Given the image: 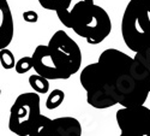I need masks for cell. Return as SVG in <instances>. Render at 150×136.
Returning a JSON list of instances; mask_svg holds the SVG:
<instances>
[{
  "label": "cell",
  "mask_w": 150,
  "mask_h": 136,
  "mask_svg": "<svg viewBox=\"0 0 150 136\" xmlns=\"http://www.w3.org/2000/svg\"><path fill=\"white\" fill-rule=\"evenodd\" d=\"M86 103L97 110L143 106L150 94L142 66L134 57L117 48L101 52L96 63L86 65L79 75Z\"/></svg>",
  "instance_id": "cell-1"
},
{
  "label": "cell",
  "mask_w": 150,
  "mask_h": 136,
  "mask_svg": "<svg viewBox=\"0 0 150 136\" xmlns=\"http://www.w3.org/2000/svg\"><path fill=\"white\" fill-rule=\"evenodd\" d=\"M34 70L49 81L69 80L81 70L82 51L64 30H57L48 45H39L33 53Z\"/></svg>",
  "instance_id": "cell-2"
},
{
  "label": "cell",
  "mask_w": 150,
  "mask_h": 136,
  "mask_svg": "<svg viewBox=\"0 0 150 136\" xmlns=\"http://www.w3.org/2000/svg\"><path fill=\"white\" fill-rule=\"evenodd\" d=\"M70 29L91 46L98 45L112 31V21L108 12L95 3H81L70 17Z\"/></svg>",
  "instance_id": "cell-3"
},
{
  "label": "cell",
  "mask_w": 150,
  "mask_h": 136,
  "mask_svg": "<svg viewBox=\"0 0 150 136\" xmlns=\"http://www.w3.org/2000/svg\"><path fill=\"white\" fill-rule=\"evenodd\" d=\"M122 41L138 53L150 48V0H130L121 18Z\"/></svg>",
  "instance_id": "cell-4"
},
{
  "label": "cell",
  "mask_w": 150,
  "mask_h": 136,
  "mask_svg": "<svg viewBox=\"0 0 150 136\" xmlns=\"http://www.w3.org/2000/svg\"><path fill=\"white\" fill-rule=\"evenodd\" d=\"M41 99L35 92L19 94L10 108L8 129L17 136H29L41 117Z\"/></svg>",
  "instance_id": "cell-5"
},
{
  "label": "cell",
  "mask_w": 150,
  "mask_h": 136,
  "mask_svg": "<svg viewBox=\"0 0 150 136\" xmlns=\"http://www.w3.org/2000/svg\"><path fill=\"white\" fill-rule=\"evenodd\" d=\"M119 136H150V108L146 106L121 107L115 113Z\"/></svg>",
  "instance_id": "cell-6"
},
{
  "label": "cell",
  "mask_w": 150,
  "mask_h": 136,
  "mask_svg": "<svg viewBox=\"0 0 150 136\" xmlns=\"http://www.w3.org/2000/svg\"><path fill=\"white\" fill-rule=\"evenodd\" d=\"M15 24L7 0H0V49H5L13 39Z\"/></svg>",
  "instance_id": "cell-7"
},
{
  "label": "cell",
  "mask_w": 150,
  "mask_h": 136,
  "mask_svg": "<svg viewBox=\"0 0 150 136\" xmlns=\"http://www.w3.org/2000/svg\"><path fill=\"white\" fill-rule=\"evenodd\" d=\"M84 1L94 3V0H53L54 11L62 26L69 28L70 17H71L72 11L74 10V7L77 5H79L81 3H84Z\"/></svg>",
  "instance_id": "cell-8"
},
{
  "label": "cell",
  "mask_w": 150,
  "mask_h": 136,
  "mask_svg": "<svg viewBox=\"0 0 150 136\" xmlns=\"http://www.w3.org/2000/svg\"><path fill=\"white\" fill-rule=\"evenodd\" d=\"M29 84L33 90L37 94H46L49 90V80L37 75V73L29 77Z\"/></svg>",
  "instance_id": "cell-9"
},
{
  "label": "cell",
  "mask_w": 150,
  "mask_h": 136,
  "mask_svg": "<svg viewBox=\"0 0 150 136\" xmlns=\"http://www.w3.org/2000/svg\"><path fill=\"white\" fill-rule=\"evenodd\" d=\"M134 59L138 61V64L142 66L143 71L145 72L148 84H149V90H150V48L145 49V51L136 53Z\"/></svg>",
  "instance_id": "cell-10"
},
{
  "label": "cell",
  "mask_w": 150,
  "mask_h": 136,
  "mask_svg": "<svg viewBox=\"0 0 150 136\" xmlns=\"http://www.w3.org/2000/svg\"><path fill=\"white\" fill-rule=\"evenodd\" d=\"M64 100H65V93L61 89H53L49 93L46 100V107L48 110H55L64 103Z\"/></svg>",
  "instance_id": "cell-11"
},
{
  "label": "cell",
  "mask_w": 150,
  "mask_h": 136,
  "mask_svg": "<svg viewBox=\"0 0 150 136\" xmlns=\"http://www.w3.org/2000/svg\"><path fill=\"white\" fill-rule=\"evenodd\" d=\"M0 63H1V66L5 70H11L15 69L17 61L15 60L13 53L8 48H5V49H0Z\"/></svg>",
  "instance_id": "cell-12"
},
{
  "label": "cell",
  "mask_w": 150,
  "mask_h": 136,
  "mask_svg": "<svg viewBox=\"0 0 150 136\" xmlns=\"http://www.w3.org/2000/svg\"><path fill=\"white\" fill-rule=\"evenodd\" d=\"M31 69H34V61H33V57H23L21 59L17 60L15 70L19 75H24V73L29 72Z\"/></svg>",
  "instance_id": "cell-13"
},
{
  "label": "cell",
  "mask_w": 150,
  "mask_h": 136,
  "mask_svg": "<svg viewBox=\"0 0 150 136\" xmlns=\"http://www.w3.org/2000/svg\"><path fill=\"white\" fill-rule=\"evenodd\" d=\"M23 19L28 22V23H36L37 21H39V15L36 14L35 11H25V12H23V15H22Z\"/></svg>",
  "instance_id": "cell-14"
},
{
  "label": "cell",
  "mask_w": 150,
  "mask_h": 136,
  "mask_svg": "<svg viewBox=\"0 0 150 136\" xmlns=\"http://www.w3.org/2000/svg\"><path fill=\"white\" fill-rule=\"evenodd\" d=\"M40 4L41 7L49 10V11H54V4H53V0H37Z\"/></svg>",
  "instance_id": "cell-15"
}]
</instances>
